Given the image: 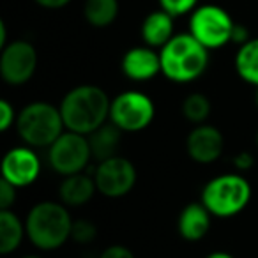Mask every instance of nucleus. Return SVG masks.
<instances>
[{
    "label": "nucleus",
    "mask_w": 258,
    "mask_h": 258,
    "mask_svg": "<svg viewBox=\"0 0 258 258\" xmlns=\"http://www.w3.org/2000/svg\"><path fill=\"white\" fill-rule=\"evenodd\" d=\"M254 99H256V104H258V87H256V96H254Z\"/></svg>",
    "instance_id": "33"
},
{
    "label": "nucleus",
    "mask_w": 258,
    "mask_h": 258,
    "mask_svg": "<svg viewBox=\"0 0 258 258\" xmlns=\"http://www.w3.org/2000/svg\"><path fill=\"white\" fill-rule=\"evenodd\" d=\"M120 137L122 131L115 124H111V122H106L99 129H96L94 133H90L89 144L90 151H92V159H96L99 163L117 156L118 145H120Z\"/></svg>",
    "instance_id": "17"
},
{
    "label": "nucleus",
    "mask_w": 258,
    "mask_h": 258,
    "mask_svg": "<svg viewBox=\"0 0 258 258\" xmlns=\"http://www.w3.org/2000/svg\"><path fill=\"white\" fill-rule=\"evenodd\" d=\"M25 235V221H22L13 209L0 211V254L15 253Z\"/></svg>",
    "instance_id": "18"
},
{
    "label": "nucleus",
    "mask_w": 258,
    "mask_h": 258,
    "mask_svg": "<svg viewBox=\"0 0 258 258\" xmlns=\"http://www.w3.org/2000/svg\"><path fill=\"white\" fill-rule=\"evenodd\" d=\"M92 159L89 137L73 133L66 129L64 133L48 147V163L51 170L62 177L85 172Z\"/></svg>",
    "instance_id": "8"
},
{
    "label": "nucleus",
    "mask_w": 258,
    "mask_h": 258,
    "mask_svg": "<svg viewBox=\"0 0 258 258\" xmlns=\"http://www.w3.org/2000/svg\"><path fill=\"white\" fill-rule=\"evenodd\" d=\"M212 214L202 202H191L180 211L177 219V232L187 242H198L211 230Z\"/></svg>",
    "instance_id": "14"
},
{
    "label": "nucleus",
    "mask_w": 258,
    "mask_h": 258,
    "mask_svg": "<svg viewBox=\"0 0 258 258\" xmlns=\"http://www.w3.org/2000/svg\"><path fill=\"white\" fill-rule=\"evenodd\" d=\"M37 6L44 9H62L71 2V0H34Z\"/></svg>",
    "instance_id": "29"
},
{
    "label": "nucleus",
    "mask_w": 258,
    "mask_h": 258,
    "mask_svg": "<svg viewBox=\"0 0 258 258\" xmlns=\"http://www.w3.org/2000/svg\"><path fill=\"white\" fill-rule=\"evenodd\" d=\"M16 133L32 149H48L66 131L60 108L48 101H32L18 111Z\"/></svg>",
    "instance_id": "4"
},
{
    "label": "nucleus",
    "mask_w": 258,
    "mask_h": 258,
    "mask_svg": "<svg viewBox=\"0 0 258 258\" xmlns=\"http://www.w3.org/2000/svg\"><path fill=\"white\" fill-rule=\"evenodd\" d=\"M200 0H159V9L172 15L173 18H179L184 15H191L198 8Z\"/></svg>",
    "instance_id": "23"
},
{
    "label": "nucleus",
    "mask_w": 258,
    "mask_h": 258,
    "mask_svg": "<svg viewBox=\"0 0 258 258\" xmlns=\"http://www.w3.org/2000/svg\"><path fill=\"white\" fill-rule=\"evenodd\" d=\"M16 189L18 187L13 186L8 180H0V211H8V209H13L16 202Z\"/></svg>",
    "instance_id": "25"
},
{
    "label": "nucleus",
    "mask_w": 258,
    "mask_h": 258,
    "mask_svg": "<svg viewBox=\"0 0 258 258\" xmlns=\"http://www.w3.org/2000/svg\"><path fill=\"white\" fill-rule=\"evenodd\" d=\"M22 258H41V256H37V254H25V256H22Z\"/></svg>",
    "instance_id": "32"
},
{
    "label": "nucleus",
    "mask_w": 258,
    "mask_h": 258,
    "mask_svg": "<svg viewBox=\"0 0 258 258\" xmlns=\"http://www.w3.org/2000/svg\"><path fill=\"white\" fill-rule=\"evenodd\" d=\"M99 258H135L133 251L122 244H111L101 251Z\"/></svg>",
    "instance_id": "26"
},
{
    "label": "nucleus",
    "mask_w": 258,
    "mask_h": 258,
    "mask_svg": "<svg viewBox=\"0 0 258 258\" xmlns=\"http://www.w3.org/2000/svg\"><path fill=\"white\" fill-rule=\"evenodd\" d=\"M156 117V104L147 94L140 90H125L111 99L110 122L122 133H138L152 124Z\"/></svg>",
    "instance_id": "7"
},
{
    "label": "nucleus",
    "mask_w": 258,
    "mask_h": 258,
    "mask_svg": "<svg viewBox=\"0 0 258 258\" xmlns=\"http://www.w3.org/2000/svg\"><path fill=\"white\" fill-rule=\"evenodd\" d=\"M118 0H85L83 16L87 23L96 29L110 27L118 16Z\"/></svg>",
    "instance_id": "20"
},
{
    "label": "nucleus",
    "mask_w": 258,
    "mask_h": 258,
    "mask_svg": "<svg viewBox=\"0 0 258 258\" xmlns=\"http://www.w3.org/2000/svg\"><path fill=\"white\" fill-rule=\"evenodd\" d=\"M73 221L69 207L62 202L44 200L32 205L25 218L30 244L41 251H55L71 239Z\"/></svg>",
    "instance_id": "2"
},
{
    "label": "nucleus",
    "mask_w": 258,
    "mask_h": 258,
    "mask_svg": "<svg viewBox=\"0 0 258 258\" xmlns=\"http://www.w3.org/2000/svg\"><path fill=\"white\" fill-rule=\"evenodd\" d=\"M8 43H9L8 41V27H6L4 22H0V50H2Z\"/></svg>",
    "instance_id": "30"
},
{
    "label": "nucleus",
    "mask_w": 258,
    "mask_h": 258,
    "mask_svg": "<svg viewBox=\"0 0 258 258\" xmlns=\"http://www.w3.org/2000/svg\"><path fill=\"white\" fill-rule=\"evenodd\" d=\"M161 75L173 83H191L209 68V50L189 32L175 34L159 50Z\"/></svg>",
    "instance_id": "3"
},
{
    "label": "nucleus",
    "mask_w": 258,
    "mask_h": 258,
    "mask_svg": "<svg viewBox=\"0 0 258 258\" xmlns=\"http://www.w3.org/2000/svg\"><path fill=\"white\" fill-rule=\"evenodd\" d=\"M256 149H258V131H256Z\"/></svg>",
    "instance_id": "34"
},
{
    "label": "nucleus",
    "mask_w": 258,
    "mask_h": 258,
    "mask_svg": "<svg viewBox=\"0 0 258 258\" xmlns=\"http://www.w3.org/2000/svg\"><path fill=\"white\" fill-rule=\"evenodd\" d=\"M16 118H18V113L15 106L8 99H0V131L2 133L9 131L16 124Z\"/></svg>",
    "instance_id": "24"
},
{
    "label": "nucleus",
    "mask_w": 258,
    "mask_h": 258,
    "mask_svg": "<svg viewBox=\"0 0 258 258\" xmlns=\"http://www.w3.org/2000/svg\"><path fill=\"white\" fill-rule=\"evenodd\" d=\"M233 166L239 173H244V172H249L251 168L254 166V158L251 152H239V154L233 158Z\"/></svg>",
    "instance_id": "27"
},
{
    "label": "nucleus",
    "mask_w": 258,
    "mask_h": 258,
    "mask_svg": "<svg viewBox=\"0 0 258 258\" xmlns=\"http://www.w3.org/2000/svg\"><path fill=\"white\" fill-rule=\"evenodd\" d=\"M97 237V226L89 219H76L73 221L71 230V240L76 244H90Z\"/></svg>",
    "instance_id": "22"
},
{
    "label": "nucleus",
    "mask_w": 258,
    "mask_h": 258,
    "mask_svg": "<svg viewBox=\"0 0 258 258\" xmlns=\"http://www.w3.org/2000/svg\"><path fill=\"white\" fill-rule=\"evenodd\" d=\"M144 43L156 50H161L175 34H173V16L163 9L149 13L140 27Z\"/></svg>",
    "instance_id": "16"
},
{
    "label": "nucleus",
    "mask_w": 258,
    "mask_h": 258,
    "mask_svg": "<svg viewBox=\"0 0 258 258\" xmlns=\"http://www.w3.org/2000/svg\"><path fill=\"white\" fill-rule=\"evenodd\" d=\"M180 111H182V117L186 118L187 122H191V124H195V125L205 124L207 118L211 117L212 103L205 94L193 92L182 99Z\"/></svg>",
    "instance_id": "21"
},
{
    "label": "nucleus",
    "mask_w": 258,
    "mask_h": 258,
    "mask_svg": "<svg viewBox=\"0 0 258 258\" xmlns=\"http://www.w3.org/2000/svg\"><path fill=\"white\" fill-rule=\"evenodd\" d=\"M233 27L235 22L230 13L216 4L198 6L189 16V34L209 51L232 43Z\"/></svg>",
    "instance_id": "6"
},
{
    "label": "nucleus",
    "mask_w": 258,
    "mask_h": 258,
    "mask_svg": "<svg viewBox=\"0 0 258 258\" xmlns=\"http://www.w3.org/2000/svg\"><path fill=\"white\" fill-rule=\"evenodd\" d=\"M251 200V184L240 173H223L202 189L200 202L214 218H232L242 212Z\"/></svg>",
    "instance_id": "5"
},
{
    "label": "nucleus",
    "mask_w": 258,
    "mask_h": 258,
    "mask_svg": "<svg viewBox=\"0 0 258 258\" xmlns=\"http://www.w3.org/2000/svg\"><path fill=\"white\" fill-rule=\"evenodd\" d=\"M37 69V51L23 39L9 41L0 51V76L8 85H25Z\"/></svg>",
    "instance_id": "10"
},
{
    "label": "nucleus",
    "mask_w": 258,
    "mask_h": 258,
    "mask_svg": "<svg viewBox=\"0 0 258 258\" xmlns=\"http://www.w3.org/2000/svg\"><path fill=\"white\" fill-rule=\"evenodd\" d=\"M110 106L108 94L92 83L73 87L58 104L66 129L85 137L110 120Z\"/></svg>",
    "instance_id": "1"
},
{
    "label": "nucleus",
    "mask_w": 258,
    "mask_h": 258,
    "mask_svg": "<svg viewBox=\"0 0 258 258\" xmlns=\"http://www.w3.org/2000/svg\"><path fill=\"white\" fill-rule=\"evenodd\" d=\"M251 37H249V30L246 29L244 25H239V23H235V27H233V32H232V43L237 44V46H240V44L247 43Z\"/></svg>",
    "instance_id": "28"
},
{
    "label": "nucleus",
    "mask_w": 258,
    "mask_h": 258,
    "mask_svg": "<svg viewBox=\"0 0 258 258\" xmlns=\"http://www.w3.org/2000/svg\"><path fill=\"white\" fill-rule=\"evenodd\" d=\"M233 68L240 80L258 87V37L240 44L233 58Z\"/></svg>",
    "instance_id": "19"
},
{
    "label": "nucleus",
    "mask_w": 258,
    "mask_h": 258,
    "mask_svg": "<svg viewBox=\"0 0 258 258\" xmlns=\"http://www.w3.org/2000/svg\"><path fill=\"white\" fill-rule=\"evenodd\" d=\"M96 187L106 198H122L131 193L137 184V168L127 158L113 156L99 161L94 170Z\"/></svg>",
    "instance_id": "9"
},
{
    "label": "nucleus",
    "mask_w": 258,
    "mask_h": 258,
    "mask_svg": "<svg viewBox=\"0 0 258 258\" xmlns=\"http://www.w3.org/2000/svg\"><path fill=\"white\" fill-rule=\"evenodd\" d=\"M205 258H235V256H232V254L226 253V251H212V253H209Z\"/></svg>",
    "instance_id": "31"
},
{
    "label": "nucleus",
    "mask_w": 258,
    "mask_h": 258,
    "mask_svg": "<svg viewBox=\"0 0 258 258\" xmlns=\"http://www.w3.org/2000/svg\"><path fill=\"white\" fill-rule=\"evenodd\" d=\"M225 149V137L216 125L198 124L186 138V152L191 161L198 165H211L218 161Z\"/></svg>",
    "instance_id": "12"
},
{
    "label": "nucleus",
    "mask_w": 258,
    "mask_h": 258,
    "mask_svg": "<svg viewBox=\"0 0 258 258\" xmlns=\"http://www.w3.org/2000/svg\"><path fill=\"white\" fill-rule=\"evenodd\" d=\"M96 191L97 187L94 177L87 175L85 172H80L62 179L60 186H58V198L66 207L76 209L89 204Z\"/></svg>",
    "instance_id": "15"
},
{
    "label": "nucleus",
    "mask_w": 258,
    "mask_h": 258,
    "mask_svg": "<svg viewBox=\"0 0 258 258\" xmlns=\"http://www.w3.org/2000/svg\"><path fill=\"white\" fill-rule=\"evenodd\" d=\"M122 75L133 82H149L161 73V58L156 48L147 44L135 46L124 53L120 60Z\"/></svg>",
    "instance_id": "13"
},
{
    "label": "nucleus",
    "mask_w": 258,
    "mask_h": 258,
    "mask_svg": "<svg viewBox=\"0 0 258 258\" xmlns=\"http://www.w3.org/2000/svg\"><path fill=\"white\" fill-rule=\"evenodd\" d=\"M41 159L32 147H13L2 159V179L16 187H27L39 179Z\"/></svg>",
    "instance_id": "11"
}]
</instances>
